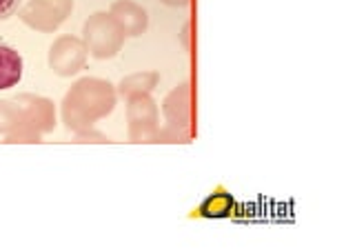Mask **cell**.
I'll return each mask as SVG.
<instances>
[{
    "label": "cell",
    "mask_w": 355,
    "mask_h": 251,
    "mask_svg": "<svg viewBox=\"0 0 355 251\" xmlns=\"http://www.w3.org/2000/svg\"><path fill=\"white\" fill-rule=\"evenodd\" d=\"M109 14L118 20L122 29H125L127 38L142 36L144 31H147V27H149L147 12H144L138 3H133V0H114V3H111Z\"/></svg>",
    "instance_id": "cell-7"
},
{
    "label": "cell",
    "mask_w": 355,
    "mask_h": 251,
    "mask_svg": "<svg viewBox=\"0 0 355 251\" xmlns=\"http://www.w3.org/2000/svg\"><path fill=\"white\" fill-rule=\"evenodd\" d=\"M233 214H236V198L225 189L209 193L196 209V216L200 218H231Z\"/></svg>",
    "instance_id": "cell-11"
},
{
    "label": "cell",
    "mask_w": 355,
    "mask_h": 251,
    "mask_svg": "<svg viewBox=\"0 0 355 251\" xmlns=\"http://www.w3.org/2000/svg\"><path fill=\"white\" fill-rule=\"evenodd\" d=\"M22 78V56L7 42L0 40V89H11Z\"/></svg>",
    "instance_id": "cell-10"
},
{
    "label": "cell",
    "mask_w": 355,
    "mask_h": 251,
    "mask_svg": "<svg viewBox=\"0 0 355 251\" xmlns=\"http://www.w3.org/2000/svg\"><path fill=\"white\" fill-rule=\"evenodd\" d=\"M18 7H20V0H0V20L18 12Z\"/></svg>",
    "instance_id": "cell-14"
},
{
    "label": "cell",
    "mask_w": 355,
    "mask_h": 251,
    "mask_svg": "<svg viewBox=\"0 0 355 251\" xmlns=\"http://www.w3.org/2000/svg\"><path fill=\"white\" fill-rule=\"evenodd\" d=\"M118 103V92L109 80L80 78L62 101V123L69 132L78 134L94 129L98 120L107 118Z\"/></svg>",
    "instance_id": "cell-2"
},
{
    "label": "cell",
    "mask_w": 355,
    "mask_h": 251,
    "mask_svg": "<svg viewBox=\"0 0 355 251\" xmlns=\"http://www.w3.org/2000/svg\"><path fill=\"white\" fill-rule=\"evenodd\" d=\"M155 143H189V127L166 125L158 132V140Z\"/></svg>",
    "instance_id": "cell-12"
},
{
    "label": "cell",
    "mask_w": 355,
    "mask_h": 251,
    "mask_svg": "<svg viewBox=\"0 0 355 251\" xmlns=\"http://www.w3.org/2000/svg\"><path fill=\"white\" fill-rule=\"evenodd\" d=\"M162 114L166 118V125L173 127H189L191 125V85L182 83L180 87L164 98L162 103Z\"/></svg>",
    "instance_id": "cell-8"
},
{
    "label": "cell",
    "mask_w": 355,
    "mask_h": 251,
    "mask_svg": "<svg viewBox=\"0 0 355 251\" xmlns=\"http://www.w3.org/2000/svg\"><path fill=\"white\" fill-rule=\"evenodd\" d=\"M53 127L55 107L49 98L18 94L0 101V136L7 143H38Z\"/></svg>",
    "instance_id": "cell-1"
},
{
    "label": "cell",
    "mask_w": 355,
    "mask_h": 251,
    "mask_svg": "<svg viewBox=\"0 0 355 251\" xmlns=\"http://www.w3.org/2000/svg\"><path fill=\"white\" fill-rule=\"evenodd\" d=\"M127 123L131 143H155L160 132V112L151 96L127 101Z\"/></svg>",
    "instance_id": "cell-5"
},
{
    "label": "cell",
    "mask_w": 355,
    "mask_h": 251,
    "mask_svg": "<svg viewBox=\"0 0 355 251\" xmlns=\"http://www.w3.org/2000/svg\"><path fill=\"white\" fill-rule=\"evenodd\" d=\"M158 83H160L158 71H138V73L127 76V78H122L116 92L120 98L131 101V98H138V96H151V92L158 87Z\"/></svg>",
    "instance_id": "cell-9"
},
{
    "label": "cell",
    "mask_w": 355,
    "mask_h": 251,
    "mask_svg": "<svg viewBox=\"0 0 355 251\" xmlns=\"http://www.w3.org/2000/svg\"><path fill=\"white\" fill-rule=\"evenodd\" d=\"M73 12V0H29L20 9V20L27 27L53 34Z\"/></svg>",
    "instance_id": "cell-4"
},
{
    "label": "cell",
    "mask_w": 355,
    "mask_h": 251,
    "mask_svg": "<svg viewBox=\"0 0 355 251\" xmlns=\"http://www.w3.org/2000/svg\"><path fill=\"white\" fill-rule=\"evenodd\" d=\"M164 5H169V7H187L191 0H162Z\"/></svg>",
    "instance_id": "cell-15"
},
{
    "label": "cell",
    "mask_w": 355,
    "mask_h": 251,
    "mask_svg": "<svg viewBox=\"0 0 355 251\" xmlns=\"http://www.w3.org/2000/svg\"><path fill=\"white\" fill-rule=\"evenodd\" d=\"M87 56H89V51L85 47L83 38L67 34V36H58L51 42L47 62H49V69L55 76L69 78V76H76L78 71L85 69Z\"/></svg>",
    "instance_id": "cell-6"
},
{
    "label": "cell",
    "mask_w": 355,
    "mask_h": 251,
    "mask_svg": "<svg viewBox=\"0 0 355 251\" xmlns=\"http://www.w3.org/2000/svg\"><path fill=\"white\" fill-rule=\"evenodd\" d=\"M125 40H127L125 29H122L118 20L107 12H98L94 16H89L87 23L83 25L85 47L98 60L114 58L116 53H120Z\"/></svg>",
    "instance_id": "cell-3"
},
{
    "label": "cell",
    "mask_w": 355,
    "mask_h": 251,
    "mask_svg": "<svg viewBox=\"0 0 355 251\" xmlns=\"http://www.w3.org/2000/svg\"><path fill=\"white\" fill-rule=\"evenodd\" d=\"M76 143H109V138L94 129H85V132L76 134Z\"/></svg>",
    "instance_id": "cell-13"
}]
</instances>
